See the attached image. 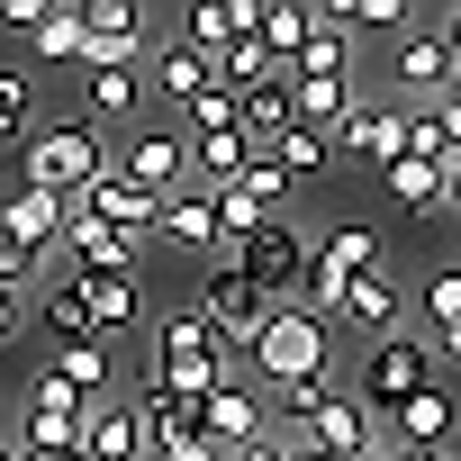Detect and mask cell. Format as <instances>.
<instances>
[{"label": "cell", "instance_id": "6da1fadb", "mask_svg": "<svg viewBox=\"0 0 461 461\" xmlns=\"http://www.w3.org/2000/svg\"><path fill=\"white\" fill-rule=\"evenodd\" d=\"M145 380L199 407L208 389H226V380H236V344H226L199 308H181V317H163V326H154V362H145Z\"/></svg>", "mask_w": 461, "mask_h": 461}, {"label": "cell", "instance_id": "7a4b0ae2", "mask_svg": "<svg viewBox=\"0 0 461 461\" xmlns=\"http://www.w3.org/2000/svg\"><path fill=\"white\" fill-rule=\"evenodd\" d=\"M109 163H118V145H109L91 118H64V127H37V136L19 145V190H46V199L73 208Z\"/></svg>", "mask_w": 461, "mask_h": 461}, {"label": "cell", "instance_id": "3957f363", "mask_svg": "<svg viewBox=\"0 0 461 461\" xmlns=\"http://www.w3.org/2000/svg\"><path fill=\"white\" fill-rule=\"evenodd\" d=\"M326 371V317H308V308H272L263 317V335L245 344V380L254 389H299V380H317Z\"/></svg>", "mask_w": 461, "mask_h": 461}, {"label": "cell", "instance_id": "277c9868", "mask_svg": "<svg viewBox=\"0 0 461 461\" xmlns=\"http://www.w3.org/2000/svg\"><path fill=\"white\" fill-rule=\"evenodd\" d=\"M308 254H317V236H308V226H299V217H272L263 236H245L236 254H217V263H236V272H245L272 308H299V299H308Z\"/></svg>", "mask_w": 461, "mask_h": 461}, {"label": "cell", "instance_id": "5b68a950", "mask_svg": "<svg viewBox=\"0 0 461 461\" xmlns=\"http://www.w3.org/2000/svg\"><path fill=\"white\" fill-rule=\"evenodd\" d=\"M362 272H389V245H380V226H362V217H344L335 236H317V254H308V317H335V299L362 281Z\"/></svg>", "mask_w": 461, "mask_h": 461}, {"label": "cell", "instance_id": "8992f818", "mask_svg": "<svg viewBox=\"0 0 461 461\" xmlns=\"http://www.w3.org/2000/svg\"><path fill=\"white\" fill-rule=\"evenodd\" d=\"M434 380H443V371H434V344H425V335H389V344L362 353L353 398H362V407H407V398L434 389Z\"/></svg>", "mask_w": 461, "mask_h": 461}, {"label": "cell", "instance_id": "52a82bcc", "mask_svg": "<svg viewBox=\"0 0 461 461\" xmlns=\"http://www.w3.org/2000/svg\"><path fill=\"white\" fill-rule=\"evenodd\" d=\"M118 172H127L136 190L172 199V190H190V136H181L172 118H136L127 145H118Z\"/></svg>", "mask_w": 461, "mask_h": 461}, {"label": "cell", "instance_id": "ba28073f", "mask_svg": "<svg viewBox=\"0 0 461 461\" xmlns=\"http://www.w3.org/2000/svg\"><path fill=\"white\" fill-rule=\"evenodd\" d=\"M190 308H199V317H208V326H217L226 344H236V353H245V344L263 335V317H272V299H263V290H254V281H245L236 263H208V272H199V299H190Z\"/></svg>", "mask_w": 461, "mask_h": 461}, {"label": "cell", "instance_id": "9c48e42d", "mask_svg": "<svg viewBox=\"0 0 461 461\" xmlns=\"http://www.w3.org/2000/svg\"><path fill=\"white\" fill-rule=\"evenodd\" d=\"M82 398L55 380V371H37L28 380V407H19V452H82Z\"/></svg>", "mask_w": 461, "mask_h": 461}, {"label": "cell", "instance_id": "30bf717a", "mask_svg": "<svg viewBox=\"0 0 461 461\" xmlns=\"http://www.w3.org/2000/svg\"><path fill=\"white\" fill-rule=\"evenodd\" d=\"M452 434H461V398L434 380V389H416L407 407H389V443L398 452H416V461H434V452H452Z\"/></svg>", "mask_w": 461, "mask_h": 461}, {"label": "cell", "instance_id": "8fae6325", "mask_svg": "<svg viewBox=\"0 0 461 461\" xmlns=\"http://www.w3.org/2000/svg\"><path fill=\"white\" fill-rule=\"evenodd\" d=\"M199 434L217 443V452H245V443H263L272 434V416H263V389L236 371V380H226V389H208L199 398Z\"/></svg>", "mask_w": 461, "mask_h": 461}, {"label": "cell", "instance_id": "7c38bea8", "mask_svg": "<svg viewBox=\"0 0 461 461\" xmlns=\"http://www.w3.org/2000/svg\"><path fill=\"white\" fill-rule=\"evenodd\" d=\"M73 208H82V217H100L109 236H127V245H145V236H154V217H163V199H154V190H136L118 163H109V172H100Z\"/></svg>", "mask_w": 461, "mask_h": 461}, {"label": "cell", "instance_id": "4fadbf2b", "mask_svg": "<svg viewBox=\"0 0 461 461\" xmlns=\"http://www.w3.org/2000/svg\"><path fill=\"white\" fill-rule=\"evenodd\" d=\"M299 443H317L326 461H371V452H380V425H371V407L344 389V398H326V407L299 425Z\"/></svg>", "mask_w": 461, "mask_h": 461}, {"label": "cell", "instance_id": "5bb4252c", "mask_svg": "<svg viewBox=\"0 0 461 461\" xmlns=\"http://www.w3.org/2000/svg\"><path fill=\"white\" fill-rule=\"evenodd\" d=\"M0 236H10V254H28V263H55V245H64V199L10 190V199H0Z\"/></svg>", "mask_w": 461, "mask_h": 461}, {"label": "cell", "instance_id": "9a60e30c", "mask_svg": "<svg viewBox=\"0 0 461 461\" xmlns=\"http://www.w3.org/2000/svg\"><path fill=\"white\" fill-rule=\"evenodd\" d=\"M145 91L181 118V109H199V91H217V64H208L199 46H181V37H172V46H154V55H145Z\"/></svg>", "mask_w": 461, "mask_h": 461}, {"label": "cell", "instance_id": "2e32d148", "mask_svg": "<svg viewBox=\"0 0 461 461\" xmlns=\"http://www.w3.org/2000/svg\"><path fill=\"white\" fill-rule=\"evenodd\" d=\"M335 317H344L353 335H371V344L407 335V290H398V272H362V281L335 299Z\"/></svg>", "mask_w": 461, "mask_h": 461}, {"label": "cell", "instance_id": "e0dca14e", "mask_svg": "<svg viewBox=\"0 0 461 461\" xmlns=\"http://www.w3.org/2000/svg\"><path fill=\"white\" fill-rule=\"evenodd\" d=\"M335 154H344V163H371V172H389V163L407 154V118H398L389 100H362V109L344 118V136H335Z\"/></svg>", "mask_w": 461, "mask_h": 461}, {"label": "cell", "instance_id": "ac0fdd59", "mask_svg": "<svg viewBox=\"0 0 461 461\" xmlns=\"http://www.w3.org/2000/svg\"><path fill=\"white\" fill-rule=\"evenodd\" d=\"M82 461H145V416L136 398H100L82 416Z\"/></svg>", "mask_w": 461, "mask_h": 461}, {"label": "cell", "instance_id": "d6986e66", "mask_svg": "<svg viewBox=\"0 0 461 461\" xmlns=\"http://www.w3.org/2000/svg\"><path fill=\"white\" fill-rule=\"evenodd\" d=\"M443 73H452V37H443V28H407V37L389 46V82H398V91H434V100H443Z\"/></svg>", "mask_w": 461, "mask_h": 461}, {"label": "cell", "instance_id": "ffe728a7", "mask_svg": "<svg viewBox=\"0 0 461 461\" xmlns=\"http://www.w3.org/2000/svg\"><path fill=\"white\" fill-rule=\"evenodd\" d=\"M154 236L163 245H181V254H217V199L190 181V190H172L163 199V217H154Z\"/></svg>", "mask_w": 461, "mask_h": 461}, {"label": "cell", "instance_id": "44dd1931", "mask_svg": "<svg viewBox=\"0 0 461 461\" xmlns=\"http://www.w3.org/2000/svg\"><path fill=\"white\" fill-rule=\"evenodd\" d=\"M136 109H145V64H127V73H91L82 82V118L109 136V127H136Z\"/></svg>", "mask_w": 461, "mask_h": 461}, {"label": "cell", "instance_id": "7402d4cb", "mask_svg": "<svg viewBox=\"0 0 461 461\" xmlns=\"http://www.w3.org/2000/svg\"><path fill=\"white\" fill-rule=\"evenodd\" d=\"M362 100H371L362 82H290V127H317V136H344V118H353Z\"/></svg>", "mask_w": 461, "mask_h": 461}, {"label": "cell", "instance_id": "603a6c76", "mask_svg": "<svg viewBox=\"0 0 461 461\" xmlns=\"http://www.w3.org/2000/svg\"><path fill=\"white\" fill-rule=\"evenodd\" d=\"M82 299H91L100 344H109L118 326H145V281H136V272H82Z\"/></svg>", "mask_w": 461, "mask_h": 461}, {"label": "cell", "instance_id": "cb8c5ba5", "mask_svg": "<svg viewBox=\"0 0 461 461\" xmlns=\"http://www.w3.org/2000/svg\"><path fill=\"white\" fill-rule=\"evenodd\" d=\"M380 199H389L398 217H443V163H416V154H398V163L380 172Z\"/></svg>", "mask_w": 461, "mask_h": 461}, {"label": "cell", "instance_id": "d4e9b609", "mask_svg": "<svg viewBox=\"0 0 461 461\" xmlns=\"http://www.w3.org/2000/svg\"><path fill=\"white\" fill-rule=\"evenodd\" d=\"M82 407H100V398H118V362H109V344H55V362H46Z\"/></svg>", "mask_w": 461, "mask_h": 461}, {"label": "cell", "instance_id": "484cf974", "mask_svg": "<svg viewBox=\"0 0 461 461\" xmlns=\"http://www.w3.org/2000/svg\"><path fill=\"white\" fill-rule=\"evenodd\" d=\"M263 163H272V172L290 181V199H299L308 181H326V172H335V136H317V127H290V136H281Z\"/></svg>", "mask_w": 461, "mask_h": 461}, {"label": "cell", "instance_id": "4316f807", "mask_svg": "<svg viewBox=\"0 0 461 461\" xmlns=\"http://www.w3.org/2000/svg\"><path fill=\"white\" fill-rule=\"evenodd\" d=\"M136 416H145V452H154V443H190V434H199V407H190V398H172V389H154V380L136 389Z\"/></svg>", "mask_w": 461, "mask_h": 461}, {"label": "cell", "instance_id": "83f0119b", "mask_svg": "<svg viewBox=\"0 0 461 461\" xmlns=\"http://www.w3.org/2000/svg\"><path fill=\"white\" fill-rule=\"evenodd\" d=\"M28 46H37V64H82V55H91V28H82V0H55V10H46V28H37Z\"/></svg>", "mask_w": 461, "mask_h": 461}, {"label": "cell", "instance_id": "f1b7e54d", "mask_svg": "<svg viewBox=\"0 0 461 461\" xmlns=\"http://www.w3.org/2000/svg\"><path fill=\"white\" fill-rule=\"evenodd\" d=\"M46 326H55V344H100V326H91V299H82V272L46 281Z\"/></svg>", "mask_w": 461, "mask_h": 461}, {"label": "cell", "instance_id": "f546056e", "mask_svg": "<svg viewBox=\"0 0 461 461\" xmlns=\"http://www.w3.org/2000/svg\"><path fill=\"white\" fill-rule=\"evenodd\" d=\"M416 308H425V335H452V326H461V263H443V272H425V290H416Z\"/></svg>", "mask_w": 461, "mask_h": 461}, {"label": "cell", "instance_id": "4dcf8cb0", "mask_svg": "<svg viewBox=\"0 0 461 461\" xmlns=\"http://www.w3.org/2000/svg\"><path fill=\"white\" fill-rule=\"evenodd\" d=\"M254 37H263V46L290 64V55L308 46V0H263V28H254Z\"/></svg>", "mask_w": 461, "mask_h": 461}, {"label": "cell", "instance_id": "1f68e13d", "mask_svg": "<svg viewBox=\"0 0 461 461\" xmlns=\"http://www.w3.org/2000/svg\"><path fill=\"white\" fill-rule=\"evenodd\" d=\"M344 28L353 37H407L416 19H407V0H344Z\"/></svg>", "mask_w": 461, "mask_h": 461}, {"label": "cell", "instance_id": "d6a6232c", "mask_svg": "<svg viewBox=\"0 0 461 461\" xmlns=\"http://www.w3.org/2000/svg\"><path fill=\"white\" fill-rule=\"evenodd\" d=\"M37 109V82L19 64H0V145H19V118Z\"/></svg>", "mask_w": 461, "mask_h": 461}, {"label": "cell", "instance_id": "836d02e7", "mask_svg": "<svg viewBox=\"0 0 461 461\" xmlns=\"http://www.w3.org/2000/svg\"><path fill=\"white\" fill-rule=\"evenodd\" d=\"M326 398H344V380H335V371H317V380H299V389H281V416H290V425H308V416H317Z\"/></svg>", "mask_w": 461, "mask_h": 461}, {"label": "cell", "instance_id": "e575fe53", "mask_svg": "<svg viewBox=\"0 0 461 461\" xmlns=\"http://www.w3.org/2000/svg\"><path fill=\"white\" fill-rule=\"evenodd\" d=\"M172 127H181V136H199V127H236V91H199V109H181Z\"/></svg>", "mask_w": 461, "mask_h": 461}, {"label": "cell", "instance_id": "d590c367", "mask_svg": "<svg viewBox=\"0 0 461 461\" xmlns=\"http://www.w3.org/2000/svg\"><path fill=\"white\" fill-rule=\"evenodd\" d=\"M398 118H407V154H416V163H443V127L425 118V100H416V109H398Z\"/></svg>", "mask_w": 461, "mask_h": 461}, {"label": "cell", "instance_id": "8d00e7d4", "mask_svg": "<svg viewBox=\"0 0 461 461\" xmlns=\"http://www.w3.org/2000/svg\"><path fill=\"white\" fill-rule=\"evenodd\" d=\"M425 118L443 127V163L461 154V91H443V100H425Z\"/></svg>", "mask_w": 461, "mask_h": 461}, {"label": "cell", "instance_id": "74e56055", "mask_svg": "<svg viewBox=\"0 0 461 461\" xmlns=\"http://www.w3.org/2000/svg\"><path fill=\"white\" fill-rule=\"evenodd\" d=\"M0 28H10V37H37V28H46V0H0Z\"/></svg>", "mask_w": 461, "mask_h": 461}, {"label": "cell", "instance_id": "f35d334b", "mask_svg": "<svg viewBox=\"0 0 461 461\" xmlns=\"http://www.w3.org/2000/svg\"><path fill=\"white\" fill-rule=\"evenodd\" d=\"M145 461H226V452H217V443H208V434H190V443H154V452H145Z\"/></svg>", "mask_w": 461, "mask_h": 461}, {"label": "cell", "instance_id": "ab89813d", "mask_svg": "<svg viewBox=\"0 0 461 461\" xmlns=\"http://www.w3.org/2000/svg\"><path fill=\"white\" fill-rule=\"evenodd\" d=\"M19 326H28V290H0V344H19Z\"/></svg>", "mask_w": 461, "mask_h": 461}, {"label": "cell", "instance_id": "60d3db41", "mask_svg": "<svg viewBox=\"0 0 461 461\" xmlns=\"http://www.w3.org/2000/svg\"><path fill=\"white\" fill-rule=\"evenodd\" d=\"M28 272H37V263H28V254H10V236H0V290H28Z\"/></svg>", "mask_w": 461, "mask_h": 461}, {"label": "cell", "instance_id": "b9f144b4", "mask_svg": "<svg viewBox=\"0 0 461 461\" xmlns=\"http://www.w3.org/2000/svg\"><path fill=\"white\" fill-rule=\"evenodd\" d=\"M226 461H290V443H281V434H263V443H245V452H226Z\"/></svg>", "mask_w": 461, "mask_h": 461}, {"label": "cell", "instance_id": "7bdbcfd3", "mask_svg": "<svg viewBox=\"0 0 461 461\" xmlns=\"http://www.w3.org/2000/svg\"><path fill=\"white\" fill-rule=\"evenodd\" d=\"M425 344H434V371H461V326L452 335H425Z\"/></svg>", "mask_w": 461, "mask_h": 461}, {"label": "cell", "instance_id": "ee69618b", "mask_svg": "<svg viewBox=\"0 0 461 461\" xmlns=\"http://www.w3.org/2000/svg\"><path fill=\"white\" fill-rule=\"evenodd\" d=\"M443 217H461V154L443 163Z\"/></svg>", "mask_w": 461, "mask_h": 461}, {"label": "cell", "instance_id": "f6af8a7d", "mask_svg": "<svg viewBox=\"0 0 461 461\" xmlns=\"http://www.w3.org/2000/svg\"><path fill=\"white\" fill-rule=\"evenodd\" d=\"M290 461H326V452H317V443H299V434H290Z\"/></svg>", "mask_w": 461, "mask_h": 461}, {"label": "cell", "instance_id": "bcb514c9", "mask_svg": "<svg viewBox=\"0 0 461 461\" xmlns=\"http://www.w3.org/2000/svg\"><path fill=\"white\" fill-rule=\"evenodd\" d=\"M443 91H461V46H452V73H443Z\"/></svg>", "mask_w": 461, "mask_h": 461}, {"label": "cell", "instance_id": "7dc6e473", "mask_svg": "<svg viewBox=\"0 0 461 461\" xmlns=\"http://www.w3.org/2000/svg\"><path fill=\"white\" fill-rule=\"evenodd\" d=\"M19 461H82V452H19Z\"/></svg>", "mask_w": 461, "mask_h": 461}, {"label": "cell", "instance_id": "c3c4849f", "mask_svg": "<svg viewBox=\"0 0 461 461\" xmlns=\"http://www.w3.org/2000/svg\"><path fill=\"white\" fill-rule=\"evenodd\" d=\"M371 461H416V452H398V443H380V452H371Z\"/></svg>", "mask_w": 461, "mask_h": 461}, {"label": "cell", "instance_id": "681fc988", "mask_svg": "<svg viewBox=\"0 0 461 461\" xmlns=\"http://www.w3.org/2000/svg\"><path fill=\"white\" fill-rule=\"evenodd\" d=\"M0 461H19V434H0Z\"/></svg>", "mask_w": 461, "mask_h": 461}, {"label": "cell", "instance_id": "f907efd6", "mask_svg": "<svg viewBox=\"0 0 461 461\" xmlns=\"http://www.w3.org/2000/svg\"><path fill=\"white\" fill-rule=\"evenodd\" d=\"M434 461H461V443H452V452H434Z\"/></svg>", "mask_w": 461, "mask_h": 461}]
</instances>
